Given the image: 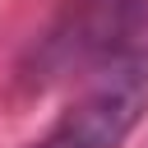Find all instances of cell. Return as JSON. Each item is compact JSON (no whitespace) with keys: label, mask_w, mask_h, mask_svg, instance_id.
Listing matches in <instances>:
<instances>
[{"label":"cell","mask_w":148,"mask_h":148,"mask_svg":"<svg viewBox=\"0 0 148 148\" xmlns=\"http://www.w3.org/2000/svg\"><path fill=\"white\" fill-rule=\"evenodd\" d=\"M148 106V23L125 37L97 83L65 111L42 148H116Z\"/></svg>","instance_id":"obj_1"}]
</instances>
